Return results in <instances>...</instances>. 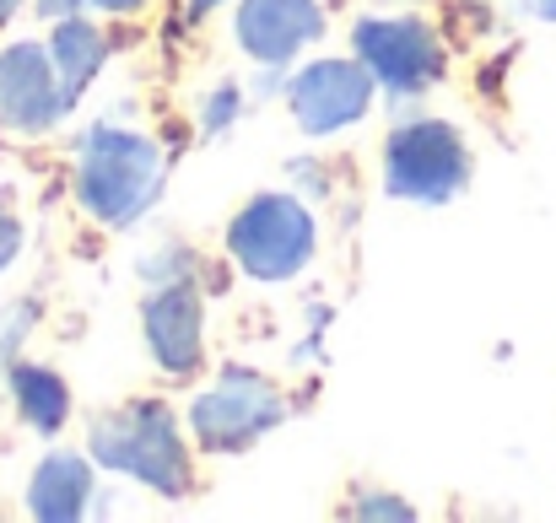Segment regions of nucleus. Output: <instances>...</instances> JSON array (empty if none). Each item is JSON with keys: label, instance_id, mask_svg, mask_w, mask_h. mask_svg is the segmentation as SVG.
Returning <instances> with one entry per match:
<instances>
[{"label": "nucleus", "instance_id": "nucleus-1", "mask_svg": "<svg viewBox=\"0 0 556 523\" xmlns=\"http://www.w3.org/2000/svg\"><path fill=\"white\" fill-rule=\"evenodd\" d=\"M71 183H76V200H81V211L92 221L125 232L163 200L168 152L147 130H136L125 119H92L76 136Z\"/></svg>", "mask_w": 556, "mask_h": 523}, {"label": "nucleus", "instance_id": "nucleus-2", "mask_svg": "<svg viewBox=\"0 0 556 523\" xmlns=\"http://www.w3.org/2000/svg\"><path fill=\"white\" fill-rule=\"evenodd\" d=\"M87 454L98 470H114L168 502L189 497L194 486V464H189L185 432L168 399H130V405L103 410L87 426Z\"/></svg>", "mask_w": 556, "mask_h": 523}, {"label": "nucleus", "instance_id": "nucleus-3", "mask_svg": "<svg viewBox=\"0 0 556 523\" xmlns=\"http://www.w3.org/2000/svg\"><path fill=\"white\" fill-rule=\"evenodd\" d=\"M222 248L249 281L287 286L314 265L319 221H314L308 200H298L292 189H265V194H249L232 211V221L222 232Z\"/></svg>", "mask_w": 556, "mask_h": 523}, {"label": "nucleus", "instance_id": "nucleus-4", "mask_svg": "<svg viewBox=\"0 0 556 523\" xmlns=\"http://www.w3.org/2000/svg\"><path fill=\"white\" fill-rule=\"evenodd\" d=\"M470 141L432 114H405L383 141V194L400 205H448L470 183Z\"/></svg>", "mask_w": 556, "mask_h": 523}, {"label": "nucleus", "instance_id": "nucleus-5", "mask_svg": "<svg viewBox=\"0 0 556 523\" xmlns=\"http://www.w3.org/2000/svg\"><path fill=\"white\" fill-rule=\"evenodd\" d=\"M292 416V399L281 394V383H270L254 367H222L194 399H189V432L205 454L216 459H238L249 454L260 437H270L281 421Z\"/></svg>", "mask_w": 556, "mask_h": 523}, {"label": "nucleus", "instance_id": "nucleus-6", "mask_svg": "<svg viewBox=\"0 0 556 523\" xmlns=\"http://www.w3.org/2000/svg\"><path fill=\"white\" fill-rule=\"evenodd\" d=\"M352 54L372 71L378 92H389L400 103L421 98L448 71L443 33L427 16H410V11H372V16H363L352 27Z\"/></svg>", "mask_w": 556, "mask_h": 523}, {"label": "nucleus", "instance_id": "nucleus-7", "mask_svg": "<svg viewBox=\"0 0 556 523\" xmlns=\"http://www.w3.org/2000/svg\"><path fill=\"white\" fill-rule=\"evenodd\" d=\"M287 114L292 125L308 136V141H325V136H341L352 125H363L372 114V98H378V81L363 60H308L287 76Z\"/></svg>", "mask_w": 556, "mask_h": 523}, {"label": "nucleus", "instance_id": "nucleus-8", "mask_svg": "<svg viewBox=\"0 0 556 523\" xmlns=\"http://www.w3.org/2000/svg\"><path fill=\"white\" fill-rule=\"evenodd\" d=\"M141 335L168 378H194L205 367V276L141 286Z\"/></svg>", "mask_w": 556, "mask_h": 523}, {"label": "nucleus", "instance_id": "nucleus-9", "mask_svg": "<svg viewBox=\"0 0 556 523\" xmlns=\"http://www.w3.org/2000/svg\"><path fill=\"white\" fill-rule=\"evenodd\" d=\"M65 114H71V98L60 87L49 43H38V38L0 43V130L49 136Z\"/></svg>", "mask_w": 556, "mask_h": 523}, {"label": "nucleus", "instance_id": "nucleus-10", "mask_svg": "<svg viewBox=\"0 0 556 523\" xmlns=\"http://www.w3.org/2000/svg\"><path fill=\"white\" fill-rule=\"evenodd\" d=\"M325 33L319 0H232V38L254 65H298Z\"/></svg>", "mask_w": 556, "mask_h": 523}, {"label": "nucleus", "instance_id": "nucleus-11", "mask_svg": "<svg viewBox=\"0 0 556 523\" xmlns=\"http://www.w3.org/2000/svg\"><path fill=\"white\" fill-rule=\"evenodd\" d=\"M92 497H98V464H92L87 448H81V454L54 448V454H43V459L33 464V475H27V513L38 523L87 519Z\"/></svg>", "mask_w": 556, "mask_h": 523}, {"label": "nucleus", "instance_id": "nucleus-12", "mask_svg": "<svg viewBox=\"0 0 556 523\" xmlns=\"http://www.w3.org/2000/svg\"><path fill=\"white\" fill-rule=\"evenodd\" d=\"M49 54H54V71H60V87L71 98V109L87 98V87L103 76V65L114 60V38L103 33V22H87V16H65L49 27Z\"/></svg>", "mask_w": 556, "mask_h": 523}, {"label": "nucleus", "instance_id": "nucleus-13", "mask_svg": "<svg viewBox=\"0 0 556 523\" xmlns=\"http://www.w3.org/2000/svg\"><path fill=\"white\" fill-rule=\"evenodd\" d=\"M5 383H11V399H16V416L43 432V437H60L65 421H71V383L54 372V367H38V361H5Z\"/></svg>", "mask_w": 556, "mask_h": 523}, {"label": "nucleus", "instance_id": "nucleus-14", "mask_svg": "<svg viewBox=\"0 0 556 523\" xmlns=\"http://www.w3.org/2000/svg\"><path fill=\"white\" fill-rule=\"evenodd\" d=\"M243 109H249V87H243V81H222V87H211V92L200 98V114H194V125H200V141H216V136H227V130L243 119Z\"/></svg>", "mask_w": 556, "mask_h": 523}, {"label": "nucleus", "instance_id": "nucleus-15", "mask_svg": "<svg viewBox=\"0 0 556 523\" xmlns=\"http://www.w3.org/2000/svg\"><path fill=\"white\" fill-rule=\"evenodd\" d=\"M346 519H363V523H410V519H416V508H410L405 497H394V492H363V497L346 508Z\"/></svg>", "mask_w": 556, "mask_h": 523}, {"label": "nucleus", "instance_id": "nucleus-16", "mask_svg": "<svg viewBox=\"0 0 556 523\" xmlns=\"http://www.w3.org/2000/svg\"><path fill=\"white\" fill-rule=\"evenodd\" d=\"M22 243H27V227H22V216L0 200V276L16 265V254H22Z\"/></svg>", "mask_w": 556, "mask_h": 523}, {"label": "nucleus", "instance_id": "nucleus-17", "mask_svg": "<svg viewBox=\"0 0 556 523\" xmlns=\"http://www.w3.org/2000/svg\"><path fill=\"white\" fill-rule=\"evenodd\" d=\"M287 174L298 178V183H308V194H314V200H325V194H330V168H325L319 157H298V163H287Z\"/></svg>", "mask_w": 556, "mask_h": 523}, {"label": "nucleus", "instance_id": "nucleus-18", "mask_svg": "<svg viewBox=\"0 0 556 523\" xmlns=\"http://www.w3.org/2000/svg\"><path fill=\"white\" fill-rule=\"evenodd\" d=\"M33 11H38V22H65V16H81L87 11V0H33Z\"/></svg>", "mask_w": 556, "mask_h": 523}, {"label": "nucleus", "instance_id": "nucleus-19", "mask_svg": "<svg viewBox=\"0 0 556 523\" xmlns=\"http://www.w3.org/2000/svg\"><path fill=\"white\" fill-rule=\"evenodd\" d=\"M87 5H98V11H109V16H136V11H147L152 0H87Z\"/></svg>", "mask_w": 556, "mask_h": 523}, {"label": "nucleus", "instance_id": "nucleus-20", "mask_svg": "<svg viewBox=\"0 0 556 523\" xmlns=\"http://www.w3.org/2000/svg\"><path fill=\"white\" fill-rule=\"evenodd\" d=\"M519 11L535 22H556V0H519Z\"/></svg>", "mask_w": 556, "mask_h": 523}, {"label": "nucleus", "instance_id": "nucleus-21", "mask_svg": "<svg viewBox=\"0 0 556 523\" xmlns=\"http://www.w3.org/2000/svg\"><path fill=\"white\" fill-rule=\"evenodd\" d=\"M216 5H222V0H189V22H200V16L216 11Z\"/></svg>", "mask_w": 556, "mask_h": 523}, {"label": "nucleus", "instance_id": "nucleus-22", "mask_svg": "<svg viewBox=\"0 0 556 523\" xmlns=\"http://www.w3.org/2000/svg\"><path fill=\"white\" fill-rule=\"evenodd\" d=\"M22 5H27V0H0V27H5V22H11V16H16Z\"/></svg>", "mask_w": 556, "mask_h": 523}, {"label": "nucleus", "instance_id": "nucleus-23", "mask_svg": "<svg viewBox=\"0 0 556 523\" xmlns=\"http://www.w3.org/2000/svg\"><path fill=\"white\" fill-rule=\"evenodd\" d=\"M5 361H16V356H5V350H0V367H5Z\"/></svg>", "mask_w": 556, "mask_h": 523}]
</instances>
